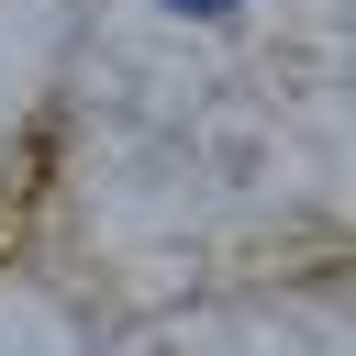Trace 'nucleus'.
Wrapping results in <instances>:
<instances>
[{"label": "nucleus", "instance_id": "nucleus-1", "mask_svg": "<svg viewBox=\"0 0 356 356\" xmlns=\"http://www.w3.org/2000/svg\"><path fill=\"white\" fill-rule=\"evenodd\" d=\"M167 11H189V22H222V11H234V0H167Z\"/></svg>", "mask_w": 356, "mask_h": 356}]
</instances>
